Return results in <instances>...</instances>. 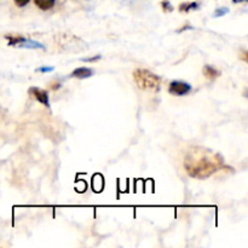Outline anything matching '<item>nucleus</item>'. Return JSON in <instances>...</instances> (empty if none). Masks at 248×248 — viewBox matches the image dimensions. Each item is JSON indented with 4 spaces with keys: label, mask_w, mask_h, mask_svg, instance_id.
<instances>
[{
    "label": "nucleus",
    "mask_w": 248,
    "mask_h": 248,
    "mask_svg": "<svg viewBox=\"0 0 248 248\" xmlns=\"http://www.w3.org/2000/svg\"><path fill=\"white\" fill-rule=\"evenodd\" d=\"M98 60H101V56H99V55L94 56V57L84 58V61H85V62H96V61H98Z\"/></svg>",
    "instance_id": "obj_14"
},
{
    "label": "nucleus",
    "mask_w": 248,
    "mask_h": 248,
    "mask_svg": "<svg viewBox=\"0 0 248 248\" xmlns=\"http://www.w3.org/2000/svg\"><path fill=\"white\" fill-rule=\"evenodd\" d=\"M16 47H21V48H31V50H45V45H43L41 43L35 40H31V39H27L24 38L22 39L21 41L18 43V45Z\"/></svg>",
    "instance_id": "obj_5"
},
{
    "label": "nucleus",
    "mask_w": 248,
    "mask_h": 248,
    "mask_svg": "<svg viewBox=\"0 0 248 248\" xmlns=\"http://www.w3.org/2000/svg\"><path fill=\"white\" fill-rule=\"evenodd\" d=\"M202 73H203V75H205V77L210 80L217 79V78L220 75L219 70H217L215 67H212V65H208V64H206L205 67H203Z\"/></svg>",
    "instance_id": "obj_7"
},
{
    "label": "nucleus",
    "mask_w": 248,
    "mask_h": 248,
    "mask_svg": "<svg viewBox=\"0 0 248 248\" xmlns=\"http://www.w3.org/2000/svg\"><path fill=\"white\" fill-rule=\"evenodd\" d=\"M28 93L31 98H34L35 101H38L39 103H41L43 106L50 108V97H48L47 91L40 89V87H31L28 90Z\"/></svg>",
    "instance_id": "obj_4"
},
{
    "label": "nucleus",
    "mask_w": 248,
    "mask_h": 248,
    "mask_svg": "<svg viewBox=\"0 0 248 248\" xmlns=\"http://www.w3.org/2000/svg\"><path fill=\"white\" fill-rule=\"evenodd\" d=\"M228 12H229V7L222 6V7H219V9L216 10L215 14H213V17H223V16H225Z\"/></svg>",
    "instance_id": "obj_10"
},
{
    "label": "nucleus",
    "mask_w": 248,
    "mask_h": 248,
    "mask_svg": "<svg viewBox=\"0 0 248 248\" xmlns=\"http://www.w3.org/2000/svg\"><path fill=\"white\" fill-rule=\"evenodd\" d=\"M200 9V4L196 1H191V2H183V4L179 6V11L182 12H190L193 10H199Z\"/></svg>",
    "instance_id": "obj_9"
},
{
    "label": "nucleus",
    "mask_w": 248,
    "mask_h": 248,
    "mask_svg": "<svg viewBox=\"0 0 248 248\" xmlns=\"http://www.w3.org/2000/svg\"><path fill=\"white\" fill-rule=\"evenodd\" d=\"M29 1H31V0H14V2L16 4V6H18V7L27 6V5L29 4Z\"/></svg>",
    "instance_id": "obj_13"
},
{
    "label": "nucleus",
    "mask_w": 248,
    "mask_h": 248,
    "mask_svg": "<svg viewBox=\"0 0 248 248\" xmlns=\"http://www.w3.org/2000/svg\"><path fill=\"white\" fill-rule=\"evenodd\" d=\"M224 167V159L220 154L203 147H193L184 157L186 173L196 179H206Z\"/></svg>",
    "instance_id": "obj_1"
},
{
    "label": "nucleus",
    "mask_w": 248,
    "mask_h": 248,
    "mask_svg": "<svg viewBox=\"0 0 248 248\" xmlns=\"http://www.w3.org/2000/svg\"><path fill=\"white\" fill-rule=\"evenodd\" d=\"M241 1H246V0H234V2H241Z\"/></svg>",
    "instance_id": "obj_16"
},
{
    "label": "nucleus",
    "mask_w": 248,
    "mask_h": 248,
    "mask_svg": "<svg viewBox=\"0 0 248 248\" xmlns=\"http://www.w3.org/2000/svg\"><path fill=\"white\" fill-rule=\"evenodd\" d=\"M186 29H191V26H189V24H186V26L183 27V28L178 29V31H177V33H181V31H186Z\"/></svg>",
    "instance_id": "obj_15"
},
{
    "label": "nucleus",
    "mask_w": 248,
    "mask_h": 248,
    "mask_svg": "<svg viewBox=\"0 0 248 248\" xmlns=\"http://www.w3.org/2000/svg\"><path fill=\"white\" fill-rule=\"evenodd\" d=\"M56 0H34V4L43 11H47L55 6Z\"/></svg>",
    "instance_id": "obj_8"
},
{
    "label": "nucleus",
    "mask_w": 248,
    "mask_h": 248,
    "mask_svg": "<svg viewBox=\"0 0 248 248\" xmlns=\"http://www.w3.org/2000/svg\"><path fill=\"white\" fill-rule=\"evenodd\" d=\"M133 80L140 90L159 91L160 85H161V78L149 72L148 69H142V68H138L133 72Z\"/></svg>",
    "instance_id": "obj_2"
},
{
    "label": "nucleus",
    "mask_w": 248,
    "mask_h": 248,
    "mask_svg": "<svg viewBox=\"0 0 248 248\" xmlns=\"http://www.w3.org/2000/svg\"><path fill=\"white\" fill-rule=\"evenodd\" d=\"M52 70H55V68L53 67H45V65H44V67H39L38 69H36V72L38 73H51Z\"/></svg>",
    "instance_id": "obj_12"
},
{
    "label": "nucleus",
    "mask_w": 248,
    "mask_h": 248,
    "mask_svg": "<svg viewBox=\"0 0 248 248\" xmlns=\"http://www.w3.org/2000/svg\"><path fill=\"white\" fill-rule=\"evenodd\" d=\"M161 7H162V10H164L165 12L173 11V7H172L171 2H170L169 0H164V1L161 2Z\"/></svg>",
    "instance_id": "obj_11"
},
{
    "label": "nucleus",
    "mask_w": 248,
    "mask_h": 248,
    "mask_svg": "<svg viewBox=\"0 0 248 248\" xmlns=\"http://www.w3.org/2000/svg\"><path fill=\"white\" fill-rule=\"evenodd\" d=\"M93 75V70L91 68L87 67H79L77 69H74L70 74L72 78H77V79H87V78H91Z\"/></svg>",
    "instance_id": "obj_6"
},
{
    "label": "nucleus",
    "mask_w": 248,
    "mask_h": 248,
    "mask_svg": "<svg viewBox=\"0 0 248 248\" xmlns=\"http://www.w3.org/2000/svg\"><path fill=\"white\" fill-rule=\"evenodd\" d=\"M193 87L190 84L186 81H181V80H174L171 81L169 86V92L173 96H186V94L190 93Z\"/></svg>",
    "instance_id": "obj_3"
}]
</instances>
